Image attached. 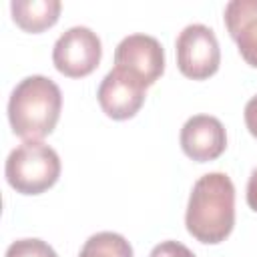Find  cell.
Here are the masks:
<instances>
[{"label": "cell", "mask_w": 257, "mask_h": 257, "mask_svg": "<svg viewBox=\"0 0 257 257\" xmlns=\"http://www.w3.org/2000/svg\"><path fill=\"white\" fill-rule=\"evenodd\" d=\"M185 225L205 245L225 241L235 227V185L225 173H207L191 189Z\"/></svg>", "instance_id": "obj_1"}, {"label": "cell", "mask_w": 257, "mask_h": 257, "mask_svg": "<svg viewBox=\"0 0 257 257\" xmlns=\"http://www.w3.org/2000/svg\"><path fill=\"white\" fill-rule=\"evenodd\" d=\"M62 110V92L58 84L42 74L22 78L8 98V120L12 133L22 141H40L48 137Z\"/></svg>", "instance_id": "obj_2"}, {"label": "cell", "mask_w": 257, "mask_h": 257, "mask_svg": "<svg viewBox=\"0 0 257 257\" xmlns=\"http://www.w3.org/2000/svg\"><path fill=\"white\" fill-rule=\"evenodd\" d=\"M58 153L42 141H24L10 151L4 167L8 185L20 195H40L60 177Z\"/></svg>", "instance_id": "obj_3"}, {"label": "cell", "mask_w": 257, "mask_h": 257, "mask_svg": "<svg viewBox=\"0 0 257 257\" xmlns=\"http://www.w3.org/2000/svg\"><path fill=\"white\" fill-rule=\"evenodd\" d=\"M177 66L191 80H205L219 70L221 48L215 32L205 24L185 26L175 42Z\"/></svg>", "instance_id": "obj_4"}, {"label": "cell", "mask_w": 257, "mask_h": 257, "mask_svg": "<svg viewBox=\"0 0 257 257\" xmlns=\"http://www.w3.org/2000/svg\"><path fill=\"white\" fill-rule=\"evenodd\" d=\"M102 58V44L96 32L86 26H72L58 36L52 48L54 68L68 78H82L96 70Z\"/></svg>", "instance_id": "obj_5"}, {"label": "cell", "mask_w": 257, "mask_h": 257, "mask_svg": "<svg viewBox=\"0 0 257 257\" xmlns=\"http://www.w3.org/2000/svg\"><path fill=\"white\" fill-rule=\"evenodd\" d=\"M114 68L149 88L165 72V50L155 36L128 34L114 50Z\"/></svg>", "instance_id": "obj_6"}, {"label": "cell", "mask_w": 257, "mask_h": 257, "mask_svg": "<svg viewBox=\"0 0 257 257\" xmlns=\"http://www.w3.org/2000/svg\"><path fill=\"white\" fill-rule=\"evenodd\" d=\"M179 143L183 153L195 163L219 159L227 149V133L223 122L211 114H195L185 120Z\"/></svg>", "instance_id": "obj_7"}, {"label": "cell", "mask_w": 257, "mask_h": 257, "mask_svg": "<svg viewBox=\"0 0 257 257\" xmlns=\"http://www.w3.org/2000/svg\"><path fill=\"white\" fill-rule=\"evenodd\" d=\"M145 86L124 74L118 68H112L106 72V76L100 80L96 98L102 108V112L112 120H126L133 118L141 106L145 104Z\"/></svg>", "instance_id": "obj_8"}, {"label": "cell", "mask_w": 257, "mask_h": 257, "mask_svg": "<svg viewBox=\"0 0 257 257\" xmlns=\"http://www.w3.org/2000/svg\"><path fill=\"white\" fill-rule=\"evenodd\" d=\"M223 18L243 60L257 68V0H231Z\"/></svg>", "instance_id": "obj_9"}, {"label": "cell", "mask_w": 257, "mask_h": 257, "mask_svg": "<svg viewBox=\"0 0 257 257\" xmlns=\"http://www.w3.org/2000/svg\"><path fill=\"white\" fill-rule=\"evenodd\" d=\"M62 4L58 0H14L10 2L12 20L24 32H44L58 22Z\"/></svg>", "instance_id": "obj_10"}, {"label": "cell", "mask_w": 257, "mask_h": 257, "mask_svg": "<svg viewBox=\"0 0 257 257\" xmlns=\"http://www.w3.org/2000/svg\"><path fill=\"white\" fill-rule=\"evenodd\" d=\"M78 257H133V247L120 233L100 231L84 241Z\"/></svg>", "instance_id": "obj_11"}, {"label": "cell", "mask_w": 257, "mask_h": 257, "mask_svg": "<svg viewBox=\"0 0 257 257\" xmlns=\"http://www.w3.org/2000/svg\"><path fill=\"white\" fill-rule=\"evenodd\" d=\"M4 257H58L56 251L42 239H16L8 245Z\"/></svg>", "instance_id": "obj_12"}, {"label": "cell", "mask_w": 257, "mask_h": 257, "mask_svg": "<svg viewBox=\"0 0 257 257\" xmlns=\"http://www.w3.org/2000/svg\"><path fill=\"white\" fill-rule=\"evenodd\" d=\"M149 257H195V253L179 241H161L153 247Z\"/></svg>", "instance_id": "obj_13"}, {"label": "cell", "mask_w": 257, "mask_h": 257, "mask_svg": "<svg viewBox=\"0 0 257 257\" xmlns=\"http://www.w3.org/2000/svg\"><path fill=\"white\" fill-rule=\"evenodd\" d=\"M243 116H245V124H247V131L251 133V137L257 139V94L251 96L245 104V110H243Z\"/></svg>", "instance_id": "obj_14"}, {"label": "cell", "mask_w": 257, "mask_h": 257, "mask_svg": "<svg viewBox=\"0 0 257 257\" xmlns=\"http://www.w3.org/2000/svg\"><path fill=\"white\" fill-rule=\"evenodd\" d=\"M247 205L257 213V169L251 171L249 181H247Z\"/></svg>", "instance_id": "obj_15"}]
</instances>
